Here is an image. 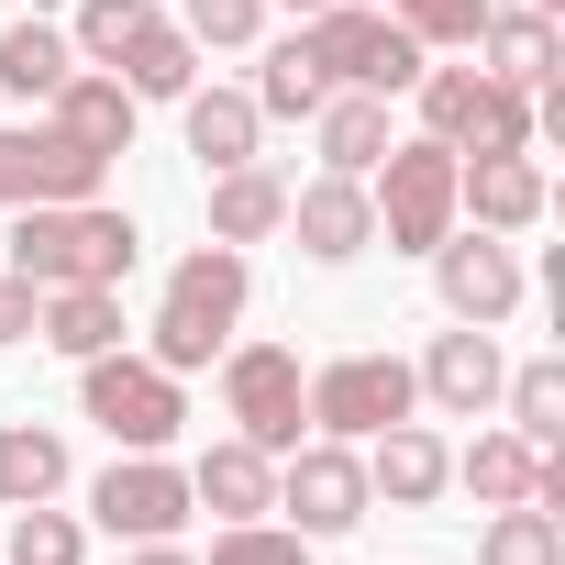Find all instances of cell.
I'll list each match as a JSON object with an SVG mask.
<instances>
[{"label":"cell","instance_id":"cell-1","mask_svg":"<svg viewBox=\"0 0 565 565\" xmlns=\"http://www.w3.org/2000/svg\"><path fill=\"white\" fill-rule=\"evenodd\" d=\"M134 255H145V233L111 200H34V211H12V277H34V289H122Z\"/></svg>","mask_w":565,"mask_h":565},{"label":"cell","instance_id":"cell-2","mask_svg":"<svg viewBox=\"0 0 565 565\" xmlns=\"http://www.w3.org/2000/svg\"><path fill=\"white\" fill-rule=\"evenodd\" d=\"M244 300H255V266H244V244H189V255L167 266V300H156V322H145V355H156L167 377H200V366H222V344H233Z\"/></svg>","mask_w":565,"mask_h":565},{"label":"cell","instance_id":"cell-3","mask_svg":"<svg viewBox=\"0 0 565 565\" xmlns=\"http://www.w3.org/2000/svg\"><path fill=\"white\" fill-rule=\"evenodd\" d=\"M78 411H89L122 455H167V444L189 433V377H167L156 355L111 344V355H89V366H78Z\"/></svg>","mask_w":565,"mask_h":565},{"label":"cell","instance_id":"cell-4","mask_svg":"<svg viewBox=\"0 0 565 565\" xmlns=\"http://www.w3.org/2000/svg\"><path fill=\"white\" fill-rule=\"evenodd\" d=\"M366 200H377V244L388 255H433L455 233V145H433V134L388 145L366 167Z\"/></svg>","mask_w":565,"mask_h":565},{"label":"cell","instance_id":"cell-5","mask_svg":"<svg viewBox=\"0 0 565 565\" xmlns=\"http://www.w3.org/2000/svg\"><path fill=\"white\" fill-rule=\"evenodd\" d=\"M366 510H377V488H366V455H355V444H333V433H300L289 455H277V521H289V532H311V543H344Z\"/></svg>","mask_w":565,"mask_h":565},{"label":"cell","instance_id":"cell-6","mask_svg":"<svg viewBox=\"0 0 565 565\" xmlns=\"http://www.w3.org/2000/svg\"><path fill=\"white\" fill-rule=\"evenodd\" d=\"M222 422L266 455H289L311 433V377H300V344H222Z\"/></svg>","mask_w":565,"mask_h":565},{"label":"cell","instance_id":"cell-7","mask_svg":"<svg viewBox=\"0 0 565 565\" xmlns=\"http://www.w3.org/2000/svg\"><path fill=\"white\" fill-rule=\"evenodd\" d=\"M300 45H311V67H322L333 89H377V100H399V89L433 67V56H422V45H411L388 12H355V0L311 12V34H300Z\"/></svg>","mask_w":565,"mask_h":565},{"label":"cell","instance_id":"cell-8","mask_svg":"<svg viewBox=\"0 0 565 565\" xmlns=\"http://www.w3.org/2000/svg\"><path fill=\"white\" fill-rule=\"evenodd\" d=\"M422 411V388H411V355H333V366H311V433H333V444H377L388 422H411Z\"/></svg>","mask_w":565,"mask_h":565},{"label":"cell","instance_id":"cell-9","mask_svg":"<svg viewBox=\"0 0 565 565\" xmlns=\"http://www.w3.org/2000/svg\"><path fill=\"white\" fill-rule=\"evenodd\" d=\"M89 521L111 543H178L189 532V466L178 455H111L89 477Z\"/></svg>","mask_w":565,"mask_h":565},{"label":"cell","instance_id":"cell-10","mask_svg":"<svg viewBox=\"0 0 565 565\" xmlns=\"http://www.w3.org/2000/svg\"><path fill=\"white\" fill-rule=\"evenodd\" d=\"M422 266H433L444 311H455V322H488V333H499V322L521 311V289H532V277H521V255H510V233H477V222H466V233H444Z\"/></svg>","mask_w":565,"mask_h":565},{"label":"cell","instance_id":"cell-11","mask_svg":"<svg viewBox=\"0 0 565 565\" xmlns=\"http://www.w3.org/2000/svg\"><path fill=\"white\" fill-rule=\"evenodd\" d=\"M499 377H510V366H499V333H488V322L433 333V344H422V366H411V388H422L444 422H488V411H499Z\"/></svg>","mask_w":565,"mask_h":565},{"label":"cell","instance_id":"cell-12","mask_svg":"<svg viewBox=\"0 0 565 565\" xmlns=\"http://www.w3.org/2000/svg\"><path fill=\"white\" fill-rule=\"evenodd\" d=\"M543 211H554L543 156H455V222H477V233H532Z\"/></svg>","mask_w":565,"mask_h":565},{"label":"cell","instance_id":"cell-13","mask_svg":"<svg viewBox=\"0 0 565 565\" xmlns=\"http://www.w3.org/2000/svg\"><path fill=\"white\" fill-rule=\"evenodd\" d=\"M289 233H300V255L311 266H355L366 244H377V200H366V178H300L289 189Z\"/></svg>","mask_w":565,"mask_h":565},{"label":"cell","instance_id":"cell-14","mask_svg":"<svg viewBox=\"0 0 565 565\" xmlns=\"http://www.w3.org/2000/svg\"><path fill=\"white\" fill-rule=\"evenodd\" d=\"M189 510H211V521H266V510H277V455L244 444V433L200 444V455H189Z\"/></svg>","mask_w":565,"mask_h":565},{"label":"cell","instance_id":"cell-15","mask_svg":"<svg viewBox=\"0 0 565 565\" xmlns=\"http://www.w3.org/2000/svg\"><path fill=\"white\" fill-rule=\"evenodd\" d=\"M366 455V488L388 499V510H433L444 488H455V444L444 433H422V422H388L377 444H355Z\"/></svg>","mask_w":565,"mask_h":565},{"label":"cell","instance_id":"cell-16","mask_svg":"<svg viewBox=\"0 0 565 565\" xmlns=\"http://www.w3.org/2000/svg\"><path fill=\"white\" fill-rule=\"evenodd\" d=\"M477 56H488V78H510V89H554V67H565V34H554V12H532V0H488V23H477Z\"/></svg>","mask_w":565,"mask_h":565},{"label":"cell","instance_id":"cell-17","mask_svg":"<svg viewBox=\"0 0 565 565\" xmlns=\"http://www.w3.org/2000/svg\"><path fill=\"white\" fill-rule=\"evenodd\" d=\"M134 111H145V100H134L111 67H78V78L45 100V122H56L67 145H89V156H134Z\"/></svg>","mask_w":565,"mask_h":565},{"label":"cell","instance_id":"cell-18","mask_svg":"<svg viewBox=\"0 0 565 565\" xmlns=\"http://www.w3.org/2000/svg\"><path fill=\"white\" fill-rule=\"evenodd\" d=\"M178 134H189V156L222 178V167H255V145H266V111H255L244 89H189V100H178Z\"/></svg>","mask_w":565,"mask_h":565},{"label":"cell","instance_id":"cell-19","mask_svg":"<svg viewBox=\"0 0 565 565\" xmlns=\"http://www.w3.org/2000/svg\"><path fill=\"white\" fill-rule=\"evenodd\" d=\"M34 344H56L67 366L111 355V344H122V289H45V300H34Z\"/></svg>","mask_w":565,"mask_h":565},{"label":"cell","instance_id":"cell-20","mask_svg":"<svg viewBox=\"0 0 565 565\" xmlns=\"http://www.w3.org/2000/svg\"><path fill=\"white\" fill-rule=\"evenodd\" d=\"M311 134H322V167H333V178H366V167H377V156L399 145V134H388V100H377V89H333V100L311 111Z\"/></svg>","mask_w":565,"mask_h":565},{"label":"cell","instance_id":"cell-21","mask_svg":"<svg viewBox=\"0 0 565 565\" xmlns=\"http://www.w3.org/2000/svg\"><path fill=\"white\" fill-rule=\"evenodd\" d=\"M266 233H289V178L222 167L211 178V244H266Z\"/></svg>","mask_w":565,"mask_h":565},{"label":"cell","instance_id":"cell-22","mask_svg":"<svg viewBox=\"0 0 565 565\" xmlns=\"http://www.w3.org/2000/svg\"><path fill=\"white\" fill-rule=\"evenodd\" d=\"M532 477H543V444H521L510 422H499V433H477V444L455 455V488H466L477 510H510V499H532Z\"/></svg>","mask_w":565,"mask_h":565},{"label":"cell","instance_id":"cell-23","mask_svg":"<svg viewBox=\"0 0 565 565\" xmlns=\"http://www.w3.org/2000/svg\"><path fill=\"white\" fill-rule=\"evenodd\" d=\"M67 488V433L56 422H0V510H34Z\"/></svg>","mask_w":565,"mask_h":565},{"label":"cell","instance_id":"cell-24","mask_svg":"<svg viewBox=\"0 0 565 565\" xmlns=\"http://www.w3.org/2000/svg\"><path fill=\"white\" fill-rule=\"evenodd\" d=\"M111 78H122L134 100H189V89H200V45L178 34V12H156V23L134 34V56H122Z\"/></svg>","mask_w":565,"mask_h":565},{"label":"cell","instance_id":"cell-25","mask_svg":"<svg viewBox=\"0 0 565 565\" xmlns=\"http://www.w3.org/2000/svg\"><path fill=\"white\" fill-rule=\"evenodd\" d=\"M67 78H78L67 23H12V34H0V89H12V100H56Z\"/></svg>","mask_w":565,"mask_h":565},{"label":"cell","instance_id":"cell-26","mask_svg":"<svg viewBox=\"0 0 565 565\" xmlns=\"http://www.w3.org/2000/svg\"><path fill=\"white\" fill-rule=\"evenodd\" d=\"M455 156H532V89H510V78L477 67V100L455 122Z\"/></svg>","mask_w":565,"mask_h":565},{"label":"cell","instance_id":"cell-27","mask_svg":"<svg viewBox=\"0 0 565 565\" xmlns=\"http://www.w3.org/2000/svg\"><path fill=\"white\" fill-rule=\"evenodd\" d=\"M499 411H510V433L521 444H565V355H532V366H510L499 377Z\"/></svg>","mask_w":565,"mask_h":565},{"label":"cell","instance_id":"cell-28","mask_svg":"<svg viewBox=\"0 0 565 565\" xmlns=\"http://www.w3.org/2000/svg\"><path fill=\"white\" fill-rule=\"evenodd\" d=\"M477 565H565V510H543V499H510V510H488V532H477Z\"/></svg>","mask_w":565,"mask_h":565},{"label":"cell","instance_id":"cell-29","mask_svg":"<svg viewBox=\"0 0 565 565\" xmlns=\"http://www.w3.org/2000/svg\"><path fill=\"white\" fill-rule=\"evenodd\" d=\"M244 100H255L266 122H311V111L333 100V78H322V67H311V45L289 34V45H266V67H255V89H244Z\"/></svg>","mask_w":565,"mask_h":565},{"label":"cell","instance_id":"cell-30","mask_svg":"<svg viewBox=\"0 0 565 565\" xmlns=\"http://www.w3.org/2000/svg\"><path fill=\"white\" fill-rule=\"evenodd\" d=\"M167 12V0H78V23H67V45H78V67H122L134 56V34Z\"/></svg>","mask_w":565,"mask_h":565},{"label":"cell","instance_id":"cell-31","mask_svg":"<svg viewBox=\"0 0 565 565\" xmlns=\"http://www.w3.org/2000/svg\"><path fill=\"white\" fill-rule=\"evenodd\" d=\"M12 565H89V521H78V510H56V499L12 510Z\"/></svg>","mask_w":565,"mask_h":565},{"label":"cell","instance_id":"cell-32","mask_svg":"<svg viewBox=\"0 0 565 565\" xmlns=\"http://www.w3.org/2000/svg\"><path fill=\"white\" fill-rule=\"evenodd\" d=\"M200 565H311V532H289L277 510H266V521H222Z\"/></svg>","mask_w":565,"mask_h":565},{"label":"cell","instance_id":"cell-33","mask_svg":"<svg viewBox=\"0 0 565 565\" xmlns=\"http://www.w3.org/2000/svg\"><path fill=\"white\" fill-rule=\"evenodd\" d=\"M388 23L422 45V56H455V45H477V23H488V0H388Z\"/></svg>","mask_w":565,"mask_h":565},{"label":"cell","instance_id":"cell-34","mask_svg":"<svg viewBox=\"0 0 565 565\" xmlns=\"http://www.w3.org/2000/svg\"><path fill=\"white\" fill-rule=\"evenodd\" d=\"M178 34H189L200 56H233V45L266 34V0H178Z\"/></svg>","mask_w":565,"mask_h":565},{"label":"cell","instance_id":"cell-35","mask_svg":"<svg viewBox=\"0 0 565 565\" xmlns=\"http://www.w3.org/2000/svg\"><path fill=\"white\" fill-rule=\"evenodd\" d=\"M23 200H34V122L0 134V211H23Z\"/></svg>","mask_w":565,"mask_h":565},{"label":"cell","instance_id":"cell-36","mask_svg":"<svg viewBox=\"0 0 565 565\" xmlns=\"http://www.w3.org/2000/svg\"><path fill=\"white\" fill-rule=\"evenodd\" d=\"M34 277H0V355H12V344H34Z\"/></svg>","mask_w":565,"mask_h":565},{"label":"cell","instance_id":"cell-37","mask_svg":"<svg viewBox=\"0 0 565 565\" xmlns=\"http://www.w3.org/2000/svg\"><path fill=\"white\" fill-rule=\"evenodd\" d=\"M122 565H200V554H189V543H134Z\"/></svg>","mask_w":565,"mask_h":565},{"label":"cell","instance_id":"cell-38","mask_svg":"<svg viewBox=\"0 0 565 565\" xmlns=\"http://www.w3.org/2000/svg\"><path fill=\"white\" fill-rule=\"evenodd\" d=\"M266 12H333V0H266Z\"/></svg>","mask_w":565,"mask_h":565},{"label":"cell","instance_id":"cell-39","mask_svg":"<svg viewBox=\"0 0 565 565\" xmlns=\"http://www.w3.org/2000/svg\"><path fill=\"white\" fill-rule=\"evenodd\" d=\"M532 12H565V0H532Z\"/></svg>","mask_w":565,"mask_h":565}]
</instances>
